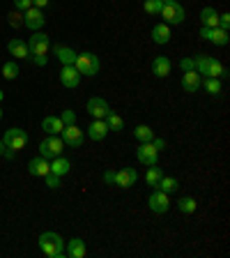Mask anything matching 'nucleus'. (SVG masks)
Instances as JSON below:
<instances>
[{
	"mask_svg": "<svg viewBox=\"0 0 230 258\" xmlns=\"http://www.w3.org/2000/svg\"><path fill=\"white\" fill-rule=\"evenodd\" d=\"M193 60H196V72L203 76H209V79H228V67H223V64L219 62L216 58H212V55H193Z\"/></svg>",
	"mask_w": 230,
	"mask_h": 258,
	"instance_id": "f257e3e1",
	"label": "nucleus"
},
{
	"mask_svg": "<svg viewBox=\"0 0 230 258\" xmlns=\"http://www.w3.org/2000/svg\"><path fill=\"white\" fill-rule=\"evenodd\" d=\"M37 244H39V249H42L46 256H51V258L62 256L64 240H62V235H58V233H51V231L42 233V235H39V240H37Z\"/></svg>",
	"mask_w": 230,
	"mask_h": 258,
	"instance_id": "f03ea898",
	"label": "nucleus"
},
{
	"mask_svg": "<svg viewBox=\"0 0 230 258\" xmlns=\"http://www.w3.org/2000/svg\"><path fill=\"white\" fill-rule=\"evenodd\" d=\"M74 67H76V72H79L81 76H95L102 64H99V58H97L95 53L86 51V53H76Z\"/></svg>",
	"mask_w": 230,
	"mask_h": 258,
	"instance_id": "7ed1b4c3",
	"label": "nucleus"
},
{
	"mask_svg": "<svg viewBox=\"0 0 230 258\" xmlns=\"http://www.w3.org/2000/svg\"><path fill=\"white\" fill-rule=\"evenodd\" d=\"M3 143H5V148H12V150H23L28 145V134L26 129L21 127H12L5 132V136H3Z\"/></svg>",
	"mask_w": 230,
	"mask_h": 258,
	"instance_id": "20e7f679",
	"label": "nucleus"
},
{
	"mask_svg": "<svg viewBox=\"0 0 230 258\" xmlns=\"http://www.w3.org/2000/svg\"><path fill=\"white\" fill-rule=\"evenodd\" d=\"M161 16H164L166 26H180L184 21V16H187V12H184V7L180 3H164Z\"/></svg>",
	"mask_w": 230,
	"mask_h": 258,
	"instance_id": "39448f33",
	"label": "nucleus"
},
{
	"mask_svg": "<svg viewBox=\"0 0 230 258\" xmlns=\"http://www.w3.org/2000/svg\"><path fill=\"white\" fill-rule=\"evenodd\" d=\"M62 150H64V143L60 136H48V139H44L42 143H39V155L48 161L53 159V157L62 155Z\"/></svg>",
	"mask_w": 230,
	"mask_h": 258,
	"instance_id": "423d86ee",
	"label": "nucleus"
},
{
	"mask_svg": "<svg viewBox=\"0 0 230 258\" xmlns=\"http://www.w3.org/2000/svg\"><path fill=\"white\" fill-rule=\"evenodd\" d=\"M60 139H62L64 145H69V148H81V145L86 143V134L76 124H64L62 132H60Z\"/></svg>",
	"mask_w": 230,
	"mask_h": 258,
	"instance_id": "0eeeda50",
	"label": "nucleus"
},
{
	"mask_svg": "<svg viewBox=\"0 0 230 258\" xmlns=\"http://www.w3.org/2000/svg\"><path fill=\"white\" fill-rule=\"evenodd\" d=\"M147 205L155 215H166L168 210H171V199H168V194H164L161 189H155L150 194V199H147Z\"/></svg>",
	"mask_w": 230,
	"mask_h": 258,
	"instance_id": "6e6552de",
	"label": "nucleus"
},
{
	"mask_svg": "<svg viewBox=\"0 0 230 258\" xmlns=\"http://www.w3.org/2000/svg\"><path fill=\"white\" fill-rule=\"evenodd\" d=\"M28 48H30V55H46L48 48H51V42H48V35L35 30L32 37L28 39Z\"/></svg>",
	"mask_w": 230,
	"mask_h": 258,
	"instance_id": "1a4fd4ad",
	"label": "nucleus"
},
{
	"mask_svg": "<svg viewBox=\"0 0 230 258\" xmlns=\"http://www.w3.org/2000/svg\"><path fill=\"white\" fill-rule=\"evenodd\" d=\"M44 23H46V19H44V12L39 10V7H30V10L23 12V26L28 28V30H42Z\"/></svg>",
	"mask_w": 230,
	"mask_h": 258,
	"instance_id": "9d476101",
	"label": "nucleus"
},
{
	"mask_svg": "<svg viewBox=\"0 0 230 258\" xmlns=\"http://www.w3.org/2000/svg\"><path fill=\"white\" fill-rule=\"evenodd\" d=\"M136 157H138V161L145 164V166H155V164H159V150H157L152 143H140L138 150H136Z\"/></svg>",
	"mask_w": 230,
	"mask_h": 258,
	"instance_id": "9b49d317",
	"label": "nucleus"
},
{
	"mask_svg": "<svg viewBox=\"0 0 230 258\" xmlns=\"http://www.w3.org/2000/svg\"><path fill=\"white\" fill-rule=\"evenodd\" d=\"M108 111H111V106H108V102L104 97H90L88 99V113L95 120H104L108 115Z\"/></svg>",
	"mask_w": 230,
	"mask_h": 258,
	"instance_id": "f8f14e48",
	"label": "nucleus"
},
{
	"mask_svg": "<svg viewBox=\"0 0 230 258\" xmlns=\"http://www.w3.org/2000/svg\"><path fill=\"white\" fill-rule=\"evenodd\" d=\"M136 180H138V171L136 168H122V171H115V187H122V189H129L134 187Z\"/></svg>",
	"mask_w": 230,
	"mask_h": 258,
	"instance_id": "ddd939ff",
	"label": "nucleus"
},
{
	"mask_svg": "<svg viewBox=\"0 0 230 258\" xmlns=\"http://www.w3.org/2000/svg\"><path fill=\"white\" fill-rule=\"evenodd\" d=\"M60 83L64 88H76L81 83V74L76 72L74 64H62V72H60Z\"/></svg>",
	"mask_w": 230,
	"mask_h": 258,
	"instance_id": "4468645a",
	"label": "nucleus"
},
{
	"mask_svg": "<svg viewBox=\"0 0 230 258\" xmlns=\"http://www.w3.org/2000/svg\"><path fill=\"white\" fill-rule=\"evenodd\" d=\"M28 173H30V175H39V177H44L46 173H51V161L44 159L42 155L35 157V159H30V164H28Z\"/></svg>",
	"mask_w": 230,
	"mask_h": 258,
	"instance_id": "2eb2a0df",
	"label": "nucleus"
},
{
	"mask_svg": "<svg viewBox=\"0 0 230 258\" xmlns=\"http://www.w3.org/2000/svg\"><path fill=\"white\" fill-rule=\"evenodd\" d=\"M171 70H173V62L166 55H157V58L152 60V74L159 76V79H166V76L171 74Z\"/></svg>",
	"mask_w": 230,
	"mask_h": 258,
	"instance_id": "dca6fc26",
	"label": "nucleus"
},
{
	"mask_svg": "<svg viewBox=\"0 0 230 258\" xmlns=\"http://www.w3.org/2000/svg\"><path fill=\"white\" fill-rule=\"evenodd\" d=\"M200 81H203V76H200L196 70L184 72V74H182V88H184L187 92H198Z\"/></svg>",
	"mask_w": 230,
	"mask_h": 258,
	"instance_id": "f3484780",
	"label": "nucleus"
},
{
	"mask_svg": "<svg viewBox=\"0 0 230 258\" xmlns=\"http://www.w3.org/2000/svg\"><path fill=\"white\" fill-rule=\"evenodd\" d=\"M62 127H64V122L60 120V115H48V118L42 120V129L48 136H58L62 132Z\"/></svg>",
	"mask_w": 230,
	"mask_h": 258,
	"instance_id": "a211bd4d",
	"label": "nucleus"
},
{
	"mask_svg": "<svg viewBox=\"0 0 230 258\" xmlns=\"http://www.w3.org/2000/svg\"><path fill=\"white\" fill-rule=\"evenodd\" d=\"M106 134H108L106 120H95V122L88 127V139L90 141H102V139H106Z\"/></svg>",
	"mask_w": 230,
	"mask_h": 258,
	"instance_id": "6ab92c4d",
	"label": "nucleus"
},
{
	"mask_svg": "<svg viewBox=\"0 0 230 258\" xmlns=\"http://www.w3.org/2000/svg\"><path fill=\"white\" fill-rule=\"evenodd\" d=\"M7 48H10V53L19 60L30 58V48H28V42H23V39H12V42L7 44Z\"/></svg>",
	"mask_w": 230,
	"mask_h": 258,
	"instance_id": "aec40b11",
	"label": "nucleus"
},
{
	"mask_svg": "<svg viewBox=\"0 0 230 258\" xmlns=\"http://www.w3.org/2000/svg\"><path fill=\"white\" fill-rule=\"evenodd\" d=\"M67 253H69L71 258H86V253H88L86 242L81 240V237H71L69 244H67Z\"/></svg>",
	"mask_w": 230,
	"mask_h": 258,
	"instance_id": "412c9836",
	"label": "nucleus"
},
{
	"mask_svg": "<svg viewBox=\"0 0 230 258\" xmlns=\"http://www.w3.org/2000/svg\"><path fill=\"white\" fill-rule=\"evenodd\" d=\"M152 42L155 44H168L171 42V28L166 23H157L152 28Z\"/></svg>",
	"mask_w": 230,
	"mask_h": 258,
	"instance_id": "4be33fe9",
	"label": "nucleus"
},
{
	"mask_svg": "<svg viewBox=\"0 0 230 258\" xmlns=\"http://www.w3.org/2000/svg\"><path fill=\"white\" fill-rule=\"evenodd\" d=\"M69 168H71V164H69V159L67 157H62V155H58V157H53V161H51V173L53 175H67L69 173Z\"/></svg>",
	"mask_w": 230,
	"mask_h": 258,
	"instance_id": "5701e85b",
	"label": "nucleus"
},
{
	"mask_svg": "<svg viewBox=\"0 0 230 258\" xmlns=\"http://www.w3.org/2000/svg\"><path fill=\"white\" fill-rule=\"evenodd\" d=\"M53 53L58 55V60L62 64H74L76 60V51L69 46H62V44H58V46H53Z\"/></svg>",
	"mask_w": 230,
	"mask_h": 258,
	"instance_id": "b1692460",
	"label": "nucleus"
},
{
	"mask_svg": "<svg viewBox=\"0 0 230 258\" xmlns=\"http://www.w3.org/2000/svg\"><path fill=\"white\" fill-rule=\"evenodd\" d=\"M200 23H203L205 28L219 26V14H216L214 7H203V10H200Z\"/></svg>",
	"mask_w": 230,
	"mask_h": 258,
	"instance_id": "393cba45",
	"label": "nucleus"
},
{
	"mask_svg": "<svg viewBox=\"0 0 230 258\" xmlns=\"http://www.w3.org/2000/svg\"><path fill=\"white\" fill-rule=\"evenodd\" d=\"M161 177H164V171L155 164V166H150L147 168V173H145V182H147V187L150 189H159Z\"/></svg>",
	"mask_w": 230,
	"mask_h": 258,
	"instance_id": "a878e982",
	"label": "nucleus"
},
{
	"mask_svg": "<svg viewBox=\"0 0 230 258\" xmlns=\"http://www.w3.org/2000/svg\"><path fill=\"white\" fill-rule=\"evenodd\" d=\"M106 127H108V132H122L124 129V120L120 118L118 113H113V111H108V115L106 118Z\"/></svg>",
	"mask_w": 230,
	"mask_h": 258,
	"instance_id": "bb28decb",
	"label": "nucleus"
},
{
	"mask_svg": "<svg viewBox=\"0 0 230 258\" xmlns=\"http://www.w3.org/2000/svg\"><path fill=\"white\" fill-rule=\"evenodd\" d=\"M134 136L138 143H150V141L155 139V132H152L147 124H138V127L134 129Z\"/></svg>",
	"mask_w": 230,
	"mask_h": 258,
	"instance_id": "cd10ccee",
	"label": "nucleus"
},
{
	"mask_svg": "<svg viewBox=\"0 0 230 258\" xmlns=\"http://www.w3.org/2000/svg\"><path fill=\"white\" fill-rule=\"evenodd\" d=\"M159 189L164 194H168V196H171L173 191H177V189H180V182H177V177L164 175V177H161V182H159Z\"/></svg>",
	"mask_w": 230,
	"mask_h": 258,
	"instance_id": "c85d7f7f",
	"label": "nucleus"
},
{
	"mask_svg": "<svg viewBox=\"0 0 230 258\" xmlns=\"http://www.w3.org/2000/svg\"><path fill=\"white\" fill-rule=\"evenodd\" d=\"M177 208H180V212H184V215H193V212L198 210V203H196V199H191V196H184V199L177 201Z\"/></svg>",
	"mask_w": 230,
	"mask_h": 258,
	"instance_id": "c756f323",
	"label": "nucleus"
},
{
	"mask_svg": "<svg viewBox=\"0 0 230 258\" xmlns=\"http://www.w3.org/2000/svg\"><path fill=\"white\" fill-rule=\"evenodd\" d=\"M209 42L216 44V46H225V44L230 42L228 30H221V28H212V37H209Z\"/></svg>",
	"mask_w": 230,
	"mask_h": 258,
	"instance_id": "7c9ffc66",
	"label": "nucleus"
},
{
	"mask_svg": "<svg viewBox=\"0 0 230 258\" xmlns=\"http://www.w3.org/2000/svg\"><path fill=\"white\" fill-rule=\"evenodd\" d=\"M200 86H203L209 95H221V81L219 79H209V76H205V79L200 81Z\"/></svg>",
	"mask_w": 230,
	"mask_h": 258,
	"instance_id": "2f4dec72",
	"label": "nucleus"
},
{
	"mask_svg": "<svg viewBox=\"0 0 230 258\" xmlns=\"http://www.w3.org/2000/svg\"><path fill=\"white\" fill-rule=\"evenodd\" d=\"M161 7H164V0H143V10L150 16H159Z\"/></svg>",
	"mask_w": 230,
	"mask_h": 258,
	"instance_id": "473e14b6",
	"label": "nucleus"
},
{
	"mask_svg": "<svg viewBox=\"0 0 230 258\" xmlns=\"http://www.w3.org/2000/svg\"><path fill=\"white\" fill-rule=\"evenodd\" d=\"M3 76H5L7 81H14L16 76H19V64H16L14 60L5 62V64H3Z\"/></svg>",
	"mask_w": 230,
	"mask_h": 258,
	"instance_id": "72a5a7b5",
	"label": "nucleus"
},
{
	"mask_svg": "<svg viewBox=\"0 0 230 258\" xmlns=\"http://www.w3.org/2000/svg\"><path fill=\"white\" fill-rule=\"evenodd\" d=\"M44 180H46V187L48 189H58L60 184H62V177L53 175V173H46V175H44Z\"/></svg>",
	"mask_w": 230,
	"mask_h": 258,
	"instance_id": "f704fd0d",
	"label": "nucleus"
},
{
	"mask_svg": "<svg viewBox=\"0 0 230 258\" xmlns=\"http://www.w3.org/2000/svg\"><path fill=\"white\" fill-rule=\"evenodd\" d=\"M10 26L12 28H21L23 26V14H19V12H10Z\"/></svg>",
	"mask_w": 230,
	"mask_h": 258,
	"instance_id": "c9c22d12",
	"label": "nucleus"
},
{
	"mask_svg": "<svg viewBox=\"0 0 230 258\" xmlns=\"http://www.w3.org/2000/svg\"><path fill=\"white\" fill-rule=\"evenodd\" d=\"M60 120H62L64 124H76V113L71 111V108H67V111H62V115H60Z\"/></svg>",
	"mask_w": 230,
	"mask_h": 258,
	"instance_id": "e433bc0d",
	"label": "nucleus"
},
{
	"mask_svg": "<svg viewBox=\"0 0 230 258\" xmlns=\"http://www.w3.org/2000/svg\"><path fill=\"white\" fill-rule=\"evenodd\" d=\"M30 7H32V0H14V10H19V12H26Z\"/></svg>",
	"mask_w": 230,
	"mask_h": 258,
	"instance_id": "4c0bfd02",
	"label": "nucleus"
},
{
	"mask_svg": "<svg viewBox=\"0 0 230 258\" xmlns=\"http://www.w3.org/2000/svg\"><path fill=\"white\" fill-rule=\"evenodd\" d=\"M216 28H221V30H228V28H230V14H228V12L219 16V26H216Z\"/></svg>",
	"mask_w": 230,
	"mask_h": 258,
	"instance_id": "58836bf2",
	"label": "nucleus"
},
{
	"mask_svg": "<svg viewBox=\"0 0 230 258\" xmlns=\"http://www.w3.org/2000/svg\"><path fill=\"white\" fill-rule=\"evenodd\" d=\"M180 67H182L184 72H191V70H196V60H193V58H184L182 62H180Z\"/></svg>",
	"mask_w": 230,
	"mask_h": 258,
	"instance_id": "ea45409f",
	"label": "nucleus"
},
{
	"mask_svg": "<svg viewBox=\"0 0 230 258\" xmlns=\"http://www.w3.org/2000/svg\"><path fill=\"white\" fill-rule=\"evenodd\" d=\"M102 180H104L106 184H113V182H115V171H104Z\"/></svg>",
	"mask_w": 230,
	"mask_h": 258,
	"instance_id": "a19ab883",
	"label": "nucleus"
},
{
	"mask_svg": "<svg viewBox=\"0 0 230 258\" xmlns=\"http://www.w3.org/2000/svg\"><path fill=\"white\" fill-rule=\"evenodd\" d=\"M150 143H152V145H155L157 150H164V148H166V141H164V139H152V141H150Z\"/></svg>",
	"mask_w": 230,
	"mask_h": 258,
	"instance_id": "79ce46f5",
	"label": "nucleus"
},
{
	"mask_svg": "<svg viewBox=\"0 0 230 258\" xmlns=\"http://www.w3.org/2000/svg\"><path fill=\"white\" fill-rule=\"evenodd\" d=\"M200 37H203V39H207V42H209V37H212V28H200Z\"/></svg>",
	"mask_w": 230,
	"mask_h": 258,
	"instance_id": "37998d69",
	"label": "nucleus"
},
{
	"mask_svg": "<svg viewBox=\"0 0 230 258\" xmlns=\"http://www.w3.org/2000/svg\"><path fill=\"white\" fill-rule=\"evenodd\" d=\"M32 60H35V64H39V67H44L46 64V55H30Z\"/></svg>",
	"mask_w": 230,
	"mask_h": 258,
	"instance_id": "c03bdc74",
	"label": "nucleus"
},
{
	"mask_svg": "<svg viewBox=\"0 0 230 258\" xmlns=\"http://www.w3.org/2000/svg\"><path fill=\"white\" fill-rule=\"evenodd\" d=\"M48 3H51V0H32V7H39V10H42V7H46Z\"/></svg>",
	"mask_w": 230,
	"mask_h": 258,
	"instance_id": "a18cd8bd",
	"label": "nucleus"
},
{
	"mask_svg": "<svg viewBox=\"0 0 230 258\" xmlns=\"http://www.w3.org/2000/svg\"><path fill=\"white\" fill-rule=\"evenodd\" d=\"M3 152H5V143H3V139H0V157H3Z\"/></svg>",
	"mask_w": 230,
	"mask_h": 258,
	"instance_id": "49530a36",
	"label": "nucleus"
},
{
	"mask_svg": "<svg viewBox=\"0 0 230 258\" xmlns=\"http://www.w3.org/2000/svg\"><path fill=\"white\" fill-rule=\"evenodd\" d=\"M3 97H5V95H3V90H0V102H3Z\"/></svg>",
	"mask_w": 230,
	"mask_h": 258,
	"instance_id": "de8ad7c7",
	"label": "nucleus"
},
{
	"mask_svg": "<svg viewBox=\"0 0 230 258\" xmlns=\"http://www.w3.org/2000/svg\"><path fill=\"white\" fill-rule=\"evenodd\" d=\"M164 3H177V0H164Z\"/></svg>",
	"mask_w": 230,
	"mask_h": 258,
	"instance_id": "09e8293b",
	"label": "nucleus"
},
{
	"mask_svg": "<svg viewBox=\"0 0 230 258\" xmlns=\"http://www.w3.org/2000/svg\"><path fill=\"white\" fill-rule=\"evenodd\" d=\"M0 120H3V108H0Z\"/></svg>",
	"mask_w": 230,
	"mask_h": 258,
	"instance_id": "8fccbe9b",
	"label": "nucleus"
}]
</instances>
